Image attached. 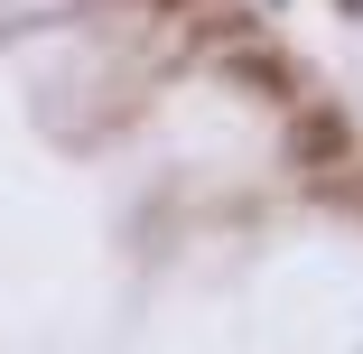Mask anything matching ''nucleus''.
Segmentation results:
<instances>
[{
    "mask_svg": "<svg viewBox=\"0 0 363 354\" xmlns=\"http://www.w3.org/2000/svg\"><path fill=\"white\" fill-rule=\"evenodd\" d=\"M279 150H289V168H345L354 159V121L345 112H289V140H279Z\"/></svg>",
    "mask_w": 363,
    "mask_h": 354,
    "instance_id": "f257e3e1",
    "label": "nucleus"
},
{
    "mask_svg": "<svg viewBox=\"0 0 363 354\" xmlns=\"http://www.w3.org/2000/svg\"><path fill=\"white\" fill-rule=\"evenodd\" d=\"M233 75H242L252 94H289V56H261V47H252V56H233Z\"/></svg>",
    "mask_w": 363,
    "mask_h": 354,
    "instance_id": "f03ea898",
    "label": "nucleus"
}]
</instances>
